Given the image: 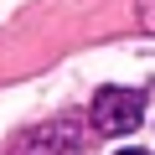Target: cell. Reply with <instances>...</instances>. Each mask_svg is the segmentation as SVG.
I'll return each mask as SVG.
<instances>
[{
  "label": "cell",
  "mask_w": 155,
  "mask_h": 155,
  "mask_svg": "<svg viewBox=\"0 0 155 155\" xmlns=\"http://www.w3.org/2000/svg\"><path fill=\"white\" fill-rule=\"evenodd\" d=\"M119 155H150V150H119Z\"/></svg>",
  "instance_id": "3"
},
{
  "label": "cell",
  "mask_w": 155,
  "mask_h": 155,
  "mask_svg": "<svg viewBox=\"0 0 155 155\" xmlns=\"http://www.w3.org/2000/svg\"><path fill=\"white\" fill-rule=\"evenodd\" d=\"M140 114H145V93H134V88H98L93 109H88L98 134H134Z\"/></svg>",
  "instance_id": "1"
},
{
  "label": "cell",
  "mask_w": 155,
  "mask_h": 155,
  "mask_svg": "<svg viewBox=\"0 0 155 155\" xmlns=\"http://www.w3.org/2000/svg\"><path fill=\"white\" fill-rule=\"evenodd\" d=\"M134 5H140V26L155 31V0H134Z\"/></svg>",
  "instance_id": "2"
}]
</instances>
